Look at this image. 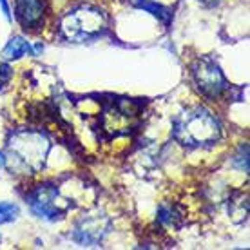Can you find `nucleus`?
Returning <instances> with one entry per match:
<instances>
[{
	"instance_id": "20e7f679",
	"label": "nucleus",
	"mask_w": 250,
	"mask_h": 250,
	"mask_svg": "<svg viewBox=\"0 0 250 250\" xmlns=\"http://www.w3.org/2000/svg\"><path fill=\"white\" fill-rule=\"evenodd\" d=\"M105 27V15L93 6H80L65 13L60 20V35L69 42H83L100 35Z\"/></svg>"
},
{
	"instance_id": "f257e3e1",
	"label": "nucleus",
	"mask_w": 250,
	"mask_h": 250,
	"mask_svg": "<svg viewBox=\"0 0 250 250\" xmlns=\"http://www.w3.org/2000/svg\"><path fill=\"white\" fill-rule=\"evenodd\" d=\"M172 138L183 147H210L221 138V124L205 107H188L172 120Z\"/></svg>"
},
{
	"instance_id": "f03ea898",
	"label": "nucleus",
	"mask_w": 250,
	"mask_h": 250,
	"mask_svg": "<svg viewBox=\"0 0 250 250\" xmlns=\"http://www.w3.org/2000/svg\"><path fill=\"white\" fill-rule=\"evenodd\" d=\"M49 136L37 129H17L7 138V152L20 169L35 174L42 170L49 156Z\"/></svg>"
},
{
	"instance_id": "0eeeda50",
	"label": "nucleus",
	"mask_w": 250,
	"mask_h": 250,
	"mask_svg": "<svg viewBox=\"0 0 250 250\" xmlns=\"http://www.w3.org/2000/svg\"><path fill=\"white\" fill-rule=\"evenodd\" d=\"M111 230V219L105 214H87L82 216L71 230V239L82 247L100 245Z\"/></svg>"
},
{
	"instance_id": "39448f33",
	"label": "nucleus",
	"mask_w": 250,
	"mask_h": 250,
	"mask_svg": "<svg viewBox=\"0 0 250 250\" xmlns=\"http://www.w3.org/2000/svg\"><path fill=\"white\" fill-rule=\"evenodd\" d=\"M190 71H192L194 83L203 96L210 100H218L227 93L229 89L227 78L219 63L212 57H200L192 63Z\"/></svg>"
},
{
	"instance_id": "423d86ee",
	"label": "nucleus",
	"mask_w": 250,
	"mask_h": 250,
	"mask_svg": "<svg viewBox=\"0 0 250 250\" xmlns=\"http://www.w3.org/2000/svg\"><path fill=\"white\" fill-rule=\"evenodd\" d=\"M27 203L37 218L47 219V221L62 219L69 208V201L63 200L57 185H51V183H44L33 188L27 196Z\"/></svg>"
},
{
	"instance_id": "1a4fd4ad",
	"label": "nucleus",
	"mask_w": 250,
	"mask_h": 250,
	"mask_svg": "<svg viewBox=\"0 0 250 250\" xmlns=\"http://www.w3.org/2000/svg\"><path fill=\"white\" fill-rule=\"evenodd\" d=\"M27 53L35 55V49L31 47V44L24 37H13L2 51V57H4V60H19V58L25 57Z\"/></svg>"
},
{
	"instance_id": "a211bd4d",
	"label": "nucleus",
	"mask_w": 250,
	"mask_h": 250,
	"mask_svg": "<svg viewBox=\"0 0 250 250\" xmlns=\"http://www.w3.org/2000/svg\"><path fill=\"white\" fill-rule=\"evenodd\" d=\"M6 167V158H4V154L0 152V169H4Z\"/></svg>"
},
{
	"instance_id": "6e6552de",
	"label": "nucleus",
	"mask_w": 250,
	"mask_h": 250,
	"mask_svg": "<svg viewBox=\"0 0 250 250\" xmlns=\"http://www.w3.org/2000/svg\"><path fill=\"white\" fill-rule=\"evenodd\" d=\"M17 20L24 29H37L44 19V2L42 0H15Z\"/></svg>"
},
{
	"instance_id": "9b49d317",
	"label": "nucleus",
	"mask_w": 250,
	"mask_h": 250,
	"mask_svg": "<svg viewBox=\"0 0 250 250\" xmlns=\"http://www.w3.org/2000/svg\"><path fill=\"white\" fill-rule=\"evenodd\" d=\"M158 221H160V225H163V227L178 229L183 221V214H182V210L176 205H172V203H163V205H160V208H158Z\"/></svg>"
},
{
	"instance_id": "4468645a",
	"label": "nucleus",
	"mask_w": 250,
	"mask_h": 250,
	"mask_svg": "<svg viewBox=\"0 0 250 250\" xmlns=\"http://www.w3.org/2000/svg\"><path fill=\"white\" fill-rule=\"evenodd\" d=\"M232 167L243 170V172H249V145H241L239 147L236 158L232 160Z\"/></svg>"
},
{
	"instance_id": "9d476101",
	"label": "nucleus",
	"mask_w": 250,
	"mask_h": 250,
	"mask_svg": "<svg viewBox=\"0 0 250 250\" xmlns=\"http://www.w3.org/2000/svg\"><path fill=\"white\" fill-rule=\"evenodd\" d=\"M229 214L232 221L236 223L245 221L249 214V196L245 192H234V196L229 201Z\"/></svg>"
},
{
	"instance_id": "f3484780",
	"label": "nucleus",
	"mask_w": 250,
	"mask_h": 250,
	"mask_svg": "<svg viewBox=\"0 0 250 250\" xmlns=\"http://www.w3.org/2000/svg\"><path fill=\"white\" fill-rule=\"evenodd\" d=\"M203 6H216V4H219L221 0H200Z\"/></svg>"
},
{
	"instance_id": "7ed1b4c3",
	"label": "nucleus",
	"mask_w": 250,
	"mask_h": 250,
	"mask_svg": "<svg viewBox=\"0 0 250 250\" xmlns=\"http://www.w3.org/2000/svg\"><path fill=\"white\" fill-rule=\"evenodd\" d=\"M142 104L132 98H111L102 107L98 125L107 140L131 134L138 127Z\"/></svg>"
},
{
	"instance_id": "dca6fc26",
	"label": "nucleus",
	"mask_w": 250,
	"mask_h": 250,
	"mask_svg": "<svg viewBox=\"0 0 250 250\" xmlns=\"http://www.w3.org/2000/svg\"><path fill=\"white\" fill-rule=\"evenodd\" d=\"M0 7H2V13L6 20H11V11H9V6H7V0H0Z\"/></svg>"
},
{
	"instance_id": "ddd939ff",
	"label": "nucleus",
	"mask_w": 250,
	"mask_h": 250,
	"mask_svg": "<svg viewBox=\"0 0 250 250\" xmlns=\"http://www.w3.org/2000/svg\"><path fill=\"white\" fill-rule=\"evenodd\" d=\"M19 207L7 203V201H0V225L4 223H11L19 218Z\"/></svg>"
},
{
	"instance_id": "f8f14e48",
	"label": "nucleus",
	"mask_w": 250,
	"mask_h": 250,
	"mask_svg": "<svg viewBox=\"0 0 250 250\" xmlns=\"http://www.w3.org/2000/svg\"><path fill=\"white\" fill-rule=\"evenodd\" d=\"M131 4L134 7L145 9L147 13L154 15L156 19L162 20L163 24H169L170 19H172V13H170L167 7H163L162 4H158V2H152V0H131Z\"/></svg>"
},
{
	"instance_id": "2eb2a0df",
	"label": "nucleus",
	"mask_w": 250,
	"mask_h": 250,
	"mask_svg": "<svg viewBox=\"0 0 250 250\" xmlns=\"http://www.w3.org/2000/svg\"><path fill=\"white\" fill-rule=\"evenodd\" d=\"M9 78H11V69H9V65H7V63H4V65L0 67V85L7 83V82H9Z\"/></svg>"
}]
</instances>
